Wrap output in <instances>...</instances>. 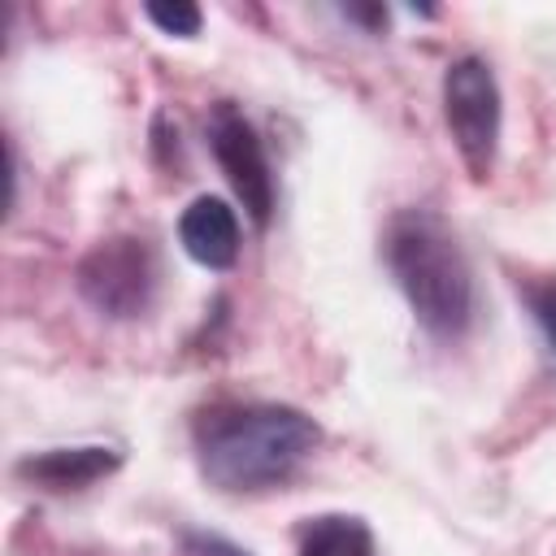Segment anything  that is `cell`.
Instances as JSON below:
<instances>
[{
	"mask_svg": "<svg viewBox=\"0 0 556 556\" xmlns=\"http://www.w3.org/2000/svg\"><path fill=\"white\" fill-rule=\"evenodd\" d=\"M443 122L460 152V165L473 182L495 174L500 130H504V96L495 70L482 56H456L443 70Z\"/></svg>",
	"mask_w": 556,
	"mask_h": 556,
	"instance_id": "obj_3",
	"label": "cell"
},
{
	"mask_svg": "<svg viewBox=\"0 0 556 556\" xmlns=\"http://www.w3.org/2000/svg\"><path fill=\"white\" fill-rule=\"evenodd\" d=\"M382 261L417 326L434 339H460L473 326L478 291L469 256L439 208H395L382 230Z\"/></svg>",
	"mask_w": 556,
	"mask_h": 556,
	"instance_id": "obj_2",
	"label": "cell"
},
{
	"mask_svg": "<svg viewBox=\"0 0 556 556\" xmlns=\"http://www.w3.org/2000/svg\"><path fill=\"white\" fill-rule=\"evenodd\" d=\"M295 556H374V530L356 513H317L300 521Z\"/></svg>",
	"mask_w": 556,
	"mask_h": 556,
	"instance_id": "obj_8",
	"label": "cell"
},
{
	"mask_svg": "<svg viewBox=\"0 0 556 556\" xmlns=\"http://www.w3.org/2000/svg\"><path fill=\"white\" fill-rule=\"evenodd\" d=\"M143 17L152 26H161L165 35H178V39H195L200 22H204V13L195 4H143Z\"/></svg>",
	"mask_w": 556,
	"mask_h": 556,
	"instance_id": "obj_10",
	"label": "cell"
},
{
	"mask_svg": "<svg viewBox=\"0 0 556 556\" xmlns=\"http://www.w3.org/2000/svg\"><path fill=\"white\" fill-rule=\"evenodd\" d=\"M182 252L204 269H230L239 261V217L222 195H195L178 217Z\"/></svg>",
	"mask_w": 556,
	"mask_h": 556,
	"instance_id": "obj_7",
	"label": "cell"
},
{
	"mask_svg": "<svg viewBox=\"0 0 556 556\" xmlns=\"http://www.w3.org/2000/svg\"><path fill=\"white\" fill-rule=\"evenodd\" d=\"M343 13H348V17H356V22H365V26H374V30H378V26H387V9H378V4H374V9H361V4H348Z\"/></svg>",
	"mask_w": 556,
	"mask_h": 556,
	"instance_id": "obj_12",
	"label": "cell"
},
{
	"mask_svg": "<svg viewBox=\"0 0 556 556\" xmlns=\"http://www.w3.org/2000/svg\"><path fill=\"white\" fill-rule=\"evenodd\" d=\"M521 295H526V304H530L539 330L547 334V343H552V352H556V274L530 278V282L521 287Z\"/></svg>",
	"mask_w": 556,
	"mask_h": 556,
	"instance_id": "obj_9",
	"label": "cell"
},
{
	"mask_svg": "<svg viewBox=\"0 0 556 556\" xmlns=\"http://www.w3.org/2000/svg\"><path fill=\"white\" fill-rule=\"evenodd\" d=\"M156 282H161L156 252L139 235H109V239L91 243L83 252V261L74 265L78 295L100 317H113V321L143 317L156 300Z\"/></svg>",
	"mask_w": 556,
	"mask_h": 556,
	"instance_id": "obj_4",
	"label": "cell"
},
{
	"mask_svg": "<svg viewBox=\"0 0 556 556\" xmlns=\"http://www.w3.org/2000/svg\"><path fill=\"white\" fill-rule=\"evenodd\" d=\"M182 547H187V556H252V552H243L230 539L208 534V530H187L182 534Z\"/></svg>",
	"mask_w": 556,
	"mask_h": 556,
	"instance_id": "obj_11",
	"label": "cell"
},
{
	"mask_svg": "<svg viewBox=\"0 0 556 556\" xmlns=\"http://www.w3.org/2000/svg\"><path fill=\"white\" fill-rule=\"evenodd\" d=\"M195 465L226 495H261L287 486L321 447V426L291 404H213L200 413Z\"/></svg>",
	"mask_w": 556,
	"mask_h": 556,
	"instance_id": "obj_1",
	"label": "cell"
},
{
	"mask_svg": "<svg viewBox=\"0 0 556 556\" xmlns=\"http://www.w3.org/2000/svg\"><path fill=\"white\" fill-rule=\"evenodd\" d=\"M208 148H213L235 200L252 217V226L265 230L269 217H274V204H278V187H274V169H269L265 143H261L256 126L243 117L239 104L217 100L208 109Z\"/></svg>",
	"mask_w": 556,
	"mask_h": 556,
	"instance_id": "obj_5",
	"label": "cell"
},
{
	"mask_svg": "<svg viewBox=\"0 0 556 556\" xmlns=\"http://www.w3.org/2000/svg\"><path fill=\"white\" fill-rule=\"evenodd\" d=\"M122 469V452L104 447V443H83V447H48V452H30L17 460V478L52 491V495H70V491H87L100 478Z\"/></svg>",
	"mask_w": 556,
	"mask_h": 556,
	"instance_id": "obj_6",
	"label": "cell"
}]
</instances>
